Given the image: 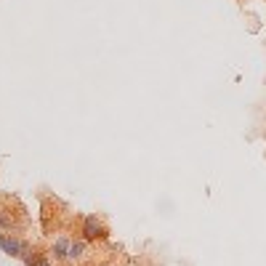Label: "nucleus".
<instances>
[{
    "mask_svg": "<svg viewBox=\"0 0 266 266\" xmlns=\"http://www.w3.org/2000/svg\"><path fill=\"white\" fill-rule=\"evenodd\" d=\"M69 245H72V237H67V234L56 237L53 245H51V256H53V261H67V256H69Z\"/></svg>",
    "mask_w": 266,
    "mask_h": 266,
    "instance_id": "obj_3",
    "label": "nucleus"
},
{
    "mask_svg": "<svg viewBox=\"0 0 266 266\" xmlns=\"http://www.w3.org/2000/svg\"><path fill=\"white\" fill-rule=\"evenodd\" d=\"M85 248H88V242H85V240H72L67 261H80V258L85 256Z\"/></svg>",
    "mask_w": 266,
    "mask_h": 266,
    "instance_id": "obj_5",
    "label": "nucleus"
},
{
    "mask_svg": "<svg viewBox=\"0 0 266 266\" xmlns=\"http://www.w3.org/2000/svg\"><path fill=\"white\" fill-rule=\"evenodd\" d=\"M0 237H3V234H0Z\"/></svg>",
    "mask_w": 266,
    "mask_h": 266,
    "instance_id": "obj_6",
    "label": "nucleus"
},
{
    "mask_svg": "<svg viewBox=\"0 0 266 266\" xmlns=\"http://www.w3.org/2000/svg\"><path fill=\"white\" fill-rule=\"evenodd\" d=\"M83 240L85 242H96V240H106V226H104V221L99 218V215H85L83 218Z\"/></svg>",
    "mask_w": 266,
    "mask_h": 266,
    "instance_id": "obj_1",
    "label": "nucleus"
},
{
    "mask_svg": "<svg viewBox=\"0 0 266 266\" xmlns=\"http://www.w3.org/2000/svg\"><path fill=\"white\" fill-rule=\"evenodd\" d=\"M21 261H24V266H53V264L48 261L46 256L35 253V250H27V253L21 256Z\"/></svg>",
    "mask_w": 266,
    "mask_h": 266,
    "instance_id": "obj_4",
    "label": "nucleus"
},
{
    "mask_svg": "<svg viewBox=\"0 0 266 266\" xmlns=\"http://www.w3.org/2000/svg\"><path fill=\"white\" fill-rule=\"evenodd\" d=\"M0 248H3L5 256H16V258H21L27 250H30V245H27L24 240H19L16 234H3L0 237Z\"/></svg>",
    "mask_w": 266,
    "mask_h": 266,
    "instance_id": "obj_2",
    "label": "nucleus"
}]
</instances>
